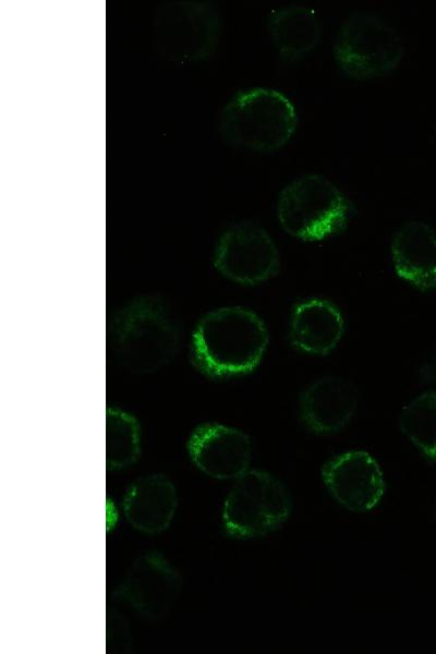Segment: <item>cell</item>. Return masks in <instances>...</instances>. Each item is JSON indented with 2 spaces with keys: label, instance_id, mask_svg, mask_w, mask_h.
Here are the masks:
<instances>
[{
  "label": "cell",
  "instance_id": "6da1fadb",
  "mask_svg": "<svg viewBox=\"0 0 436 654\" xmlns=\"http://www.w3.org/2000/svg\"><path fill=\"white\" fill-rule=\"evenodd\" d=\"M268 331L254 312L230 306L211 311L196 325L191 341L193 364L211 377L249 373L261 362Z\"/></svg>",
  "mask_w": 436,
  "mask_h": 654
},
{
  "label": "cell",
  "instance_id": "7a4b0ae2",
  "mask_svg": "<svg viewBox=\"0 0 436 654\" xmlns=\"http://www.w3.org/2000/svg\"><path fill=\"white\" fill-rule=\"evenodd\" d=\"M180 341L178 326L164 305L138 298L120 310L111 326L118 362L133 373H150L169 363Z\"/></svg>",
  "mask_w": 436,
  "mask_h": 654
},
{
  "label": "cell",
  "instance_id": "3957f363",
  "mask_svg": "<svg viewBox=\"0 0 436 654\" xmlns=\"http://www.w3.org/2000/svg\"><path fill=\"white\" fill-rule=\"evenodd\" d=\"M296 114L291 101L271 88H253L235 95L223 108L222 137L255 152L282 147L292 136Z\"/></svg>",
  "mask_w": 436,
  "mask_h": 654
},
{
  "label": "cell",
  "instance_id": "277c9868",
  "mask_svg": "<svg viewBox=\"0 0 436 654\" xmlns=\"http://www.w3.org/2000/svg\"><path fill=\"white\" fill-rule=\"evenodd\" d=\"M349 203L340 190L319 174L301 175L281 191L277 214L282 228L306 241L327 238L346 225Z\"/></svg>",
  "mask_w": 436,
  "mask_h": 654
},
{
  "label": "cell",
  "instance_id": "5b68a950",
  "mask_svg": "<svg viewBox=\"0 0 436 654\" xmlns=\"http://www.w3.org/2000/svg\"><path fill=\"white\" fill-rule=\"evenodd\" d=\"M291 513L286 487L269 473L252 469L240 475L223 505L222 524L232 537L247 540L280 528Z\"/></svg>",
  "mask_w": 436,
  "mask_h": 654
},
{
  "label": "cell",
  "instance_id": "8992f818",
  "mask_svg": "<svg viewBox=\"0 0 436 654\" xmlns=\"http://www.w3.org/2000/svg\"><path fill=\"white\" fill-rule=\"evenodd\" d=\"M334 55L347 75L365 80L396 69L403 56V44L396 28L382 16L356 12L340 26Z\"/></svg>",
  "mask_w": 436,
  "mask_h": 654
},
{
  "label": "cell",
  "instance_id": "52a82bcc",
  "mask_svg": "<svg viewBox=\"0 0 436 654\" xmlns=\"http://www.w3.org/2000/svg\"><path fill=\"white\" fill-rule=\"evenodd\" d=\"M214 264L219 272L232 281L256 284L277 274L279 253L262 227L244 221L230 227L221 235L215 250Z\"/></svg>",
  "mask_w": 436,
  "mask_h": 654
},
{
  "label": "cell",
  "instance_id": "ba28073f",
  "mask_svg": "<svg viewBox=\"0 0 436 654\" xmlns=\"http://www.w3.org/2000/svg\"><path fill=\"white\" fill-rule=\"evenodd\" d=\"M181 579L174 567L158 553L136 558L114 596L147 619H158L174 605Z\"/></svg>",
  "mask_w": 436,
  "mask_h": 654
},
{
  "label": "cell",
  "instance_id": "9c48e42d",
  "mask_svg": "<svg viewBox=\"0 0 436 654\" xmlns=\"http://www.w3.org/2000/svg\"><path fill=\"white\" fill-rule=\"evenodd\" d=\"M156 32L160 48L173 60L199 59L214 50L220 20L207 4H179L162 12Z\"/></svg>",
  "mask_w": 436,
  "mask_h": 654
},
{
  "label": "cell",
  "instance_id": "30bf717a",
  "mask_svg": "<svg viewBox=\"0 0 436 654\" xmlns=\"http://www.w3.org/2000/svg\"><path fill=\"white\" fill-rule=\"evenodd\" d=\"M322 477L331 496L355 512L373 509L385 492L378 463L362 450L347 451L328 460L322 468Z\"/></svg>",
  "mask_w": 436,
  "mask_h": 654
},
{
  "label": "cell",
  "instance_id": "8fae6325",
  "mask_svg": "<svg viewBox=\"0 0 436 654\" xmlns=\"http://www.w3.org/2000/svg\"><path fill=\"white\" fill-rule=\"evenodd\" d=\"M187 450L192 461L205 474L228 480L238 479L247 471L252 445L240 429L206 423L194 429Z\"/></svg>",
  "mask_w": 436,
  "mask_h": 654
},
{
  "label": "cell",
  "instance_id": "7c38bea8",
  "mask_svg": "<svg viewBox=\"0 0 436 654\" xmlns=\"http://www.w3.org/2000/svg\"><path fill=\"white\" fill-rule=\"evenodd\" d=\"M358 407L355 387L341 377L327 376L311 384L300 398V417L314 434L327 435L342 429Z\"/></svg>",
  "mask_w": 436,
  "mask_h": 654
},
{
  "label": "cell",
  "instance_id": "4fadbf2b",
  "mask_svg": "<svg viewBox=\"0 0 436 654\" xmlns=\"http://www.w3.org/2000/svg\"><path fill=\"white\" fill-rule=\"evenodd\" d=\"M177 504V491L172 482L164 474H150L137 479L128 488L123 511L136 530L157 534L169 526Z\"/></svg>",
  "mask_w": 436,
  "mask_h": 654
},
{
  "label": "cell",
  "instance_id": "5bb4252c",
  "mask_svg": "<svg viewBox=\"0 0 436 654\" xmlns=\"http://www.w3.org/2000/svg\"><path fill=\"white\" fill-rule=\"evenodd\" d=\"M397 274L421 289L436 287V235L419 221L400 227L391 241Z\"/></svg>",
  "mask_w": 436,
  "mask_h": 654
},
{
  "label": "cell",
  "instance_id": "9a60e30c",
  "mask_svg": "<svg viewBox=\"0 0 436 654\" xmlns=\"http://www.w3.org/2000/svg\"><path fill=\"white\" fill-rule=\"evenodd\" d=\"M343 318L336 305L311 299L298 304L291 315L290 340L300 351L327 354L341 339Z\"/></svg>",
  "mask_w": 436,
  "mask_h": 654
},
{
  "label": "cell",
  "instance_id": "2e32d148",
  "mask_svg": "<svg viewBox=\"0 0 436 654\" xmlns=\"http://www.w3.org/2000/svg\"><path fill=\"white\" fill-rule=\"evenodd\" d=\"M268 31L279 55L294 61L317 46L322 25L314 10L301 4H291L271 12Z\"/></svg>",
  "mask_w": 436,
  "mask_h": 654
},
{
  "label": "cell",
  "instance_id": "e0dca14e",
  "mask_svg": "<svg viewBox=\"0 0 436 654\" xmlns=\"http://www.w3.org/2000/svg\"><path fill=\"white\" fill-rule=\"evenodd\" d=\"M141 455V427L137 420L117 408L106 413V465L107 470L125 469L136 462Z\"/></svg>",
  "mask_w": 436,
  "mask_h": 654
},
{
  "label": "cell",
  "instance_id": "ac0fdd59",
  "mask_svg": "<svg viewBox=\"0 0 436 654\" xmlns=\"http://www.w3.org/2000/svg\"><path fill=\"white\" fill-rule=\"evenodd\" d=\"M400 427L427 460L436 461V392L410 401L401 412Z\"/></svg>",
  "mask_w": 436,
  "mask_h": 654
},
{
  "label": "cell",
  "instance_id": "d6986e66",
  "mask_svg": "<svg viewBox=\"0 0 436 654\" xmlns=\"http://www.w3.org/2000/svg\"><path fill=\"white\" fill-rule=\"evenodd\" d=\"M107 650L112 652H122L130 644L129 627L123 617L114 611H108L107 617Z\"/></svg>",
  "mask_w": 436,
  "mask_h": 654
}]
</instances>
